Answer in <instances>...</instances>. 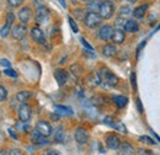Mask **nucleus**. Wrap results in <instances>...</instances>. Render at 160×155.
I'll return each mask as SVG.
<instances>
[{"instance_id": "f257e3e1", "label": "nucleus", "mask_w": 160, "mask_h": 155, "mask_svg": "<svg viewBox=\"0 0 160 155\" xmlns=\"http://www.w3.org/2000/svg\"><path fill=\"white\" fill-rule=\"evenodd\" d=\"M102 16L100 12H94V11H88V14L84 16V25L88 28H96L99 27L102 22Z\"/></svg>"}, {"instance_id": "f03ea898", "label": "nucleus", "mask_w": 160, "mask_h": 155, "mask_svg": "<svg viewBox=\"0 0 160 155\" xmlns=\"http://www.w3.org/2000/svg\"><path fill=\"white\" fill-rule=\"evenodd\" d=\"M100 77H101V82H103L105 85H107V86H110V88H113V86H116L117 84H118V78L117 75H115V73H112L111 70H108V69H102L100 73Z\"/></svg>"}, {"instance_id": "7ed1b4c3", "label": "nucleus", "mask_w": 160, "mask_h": 155, "mask_svg": "<svg viewBox=\"0 0 160 155\" xmlns=\"http://www.w3.org/2000/svg\"><path fill=\"white\" fill-rule=\"evenodd\" d=\"M99 12H100V15L102 16L103 20L111 19L115 14V4L111 0H103L101 2V8Z\"/></svg>"}, {"instance_id": "20e7f679", "label": "nucleus", "mask_w": 160, "mask_h": 155, "mask_svg": "<svg viewBox=\"0 0 160 155\" xmlns=\"http://www.w3.org/2000/svg\"><path fill=\"white\" fill-rule=\"evenodd\" d=\"M49 16H51L49 9L46 8L44 5H42V6H38V8L36 9V12H35V21H36L38 25H43V23H46V22L48 21Z\"/></svg>"}, {"instance_id": "39448f33", "label": "nucleus", "mask_w": 160, "mask_h": 155, "mask_svg": "<svg viewBox=\"0 0 160 155\" xmlns=\"http://www.w3.org/2000/svg\"><path fill=\"white\" fill-rule=\"evenodd\" d=\"M105 143H106L107 148L111 149V150H117V149L121 147V144H122V143H121L120 137L117 136V134H115V133H110V134H107L106 138H105Z\"/></svg>"}, {"instance_id": "423d86ee", "label": "nucleus", "mask_w": 160, "mask_h": 155, "mask_svg": "<svg viewBox=\"0 0 160 155\" xmlns=\"http://www.w3.org/2000/svg\"><path fill=\"white\" fill-rule=\"evenodd\" d=\"M26 35H27V27H26V25L25 23H19V25H16V26H14L12 27V31H11V36H12V38L16 39V41H21V39H23L26 37Z\"/></svg>"}, {"instance_id": "0eeeda50", "label": "nucleus", "mask_w": 160, "mask_h": 155, "mask_svg": "<svg viewBox=\"0 0 160 155\" xmlns=\"http://www.w3.org/2000/svg\"><path fill=\"white\" fill-rule=\"evenodd\" d=\"M32 116V108L28 103H21V106L19 107V118L21 122L26 123L30 121V118Z\"/></svg>"}, {"instance_id": "6e6552de", "label": "nucleus", "mask_w": 160, "mask_h": 155, "mask_svg": "<svg viewBox=\"0 0 160 155\" xmlns=\"http://www.w3.org/2000/svg\"><path fill=\"white\" fill-rule=\"evenodd\" d=\"M113 28L110 26V25H102L100 27V30L98 31V38L101 41H108V39H112L113 36Z\"/></svg>"}, {"instance_id": "1a4fd4ad", "label": "nucleus", "mask_w": 160, "mask_h": 155, "mask_svg": "<svg viewBox=\"0 0 160 155\" xmlns=\"http://www.w3.org/2000/svg\"><path fill=\"white\" fill-rule=\"evenodd\" d=\"M47 138H48V137H44L43 134H41L37 129H35V131L31 132V134H30L31 142H32L33 144H36V145H47V144H49V140H48Z\"/></svg>"}, {"instance_id": "9d476101", "label": "nucleus", "mask_w": 160, "mask_h": 155, "mask_svg": "<svg viewBox=\"0 0 160 155\" xmlns=\"http://www.w3.org/2000/svg\"><path fill=\"white\" fill-rule=\"evenodd\" d=\"M30 36H31V38L33 39L36 43H40V44L46 43L44 32L41 30L40 27H37V26H35V27L31 28V31H30Z\"/></svg>"}, {"instance_id": "9b49d317", "label": "nucleus", "mask_w": 160, "mask_h": 155, "mask_svg": "<svg viewBox=\"0 0 160 155\" xmlns=\"http://www.w3.org/2000/svg\"><path fill=\"white\" fill-rule=\"evenodd\" d=\"M36 129L40 132L41 134H43L44 137H49L52 133H53V129H52L51 124H49L47 121H43V119H41V121L37 122V124H36Z\"/></svg>"}, {"instance_id": "f8f14e48", "label": "nucleus", "mask_w": 160, "mask_h": 155, "mask_svg": "<svg viewBox=\"0 0 160 155\" xmlns=\"http://www.w3.org/2000/svg\"><path fill=\"white\" fill-rule=\"evenodd\" d=\"M74 138H75V142L78 144H85L88 142V139H89V133L84 127H78L75 129Z\"/></svg>"}, {"instance_id": "ddd939ff", "label": "nucleus", "mask_w": 160, "mask_h": 155, "mask_svg": "<svg viewBox=\"0 0 160 155\" xmlns=\"http://www.w3.org/2000/svg\"><path fill=\"white\" fill-rule=\"evenodd\" d=\"M18 18H19V20H20L22 23L27 25L30 22L31 18H32V10L28 6L21 8L20 10H19V12H18Z\"/></svg>"}, {"instance_id": "4468645a", "label": "nucleus", "mask_w": 160, "mask_h": 155, "mask_svg": "<svg viewBox=\"0 0 160 155\" xmlns=\"http://www.w3.org/2000/svg\"><path fill=\"white\" fill-rule=\"evenodd\" d=\"M68 78H69V73L65 69H60L59 68V69H56L54 70V79L58 82L59 86H63V85L67 84Z\"/></svg>"}, {"instance_id": "2eb2a0df", "label": "nucleus", "mask_w": 160, "mask_h": 155, "mask_svg": "<svg viewBox=\"0 0 160 155\" xmlns=\"http://www.w3.org/2000/svg\"><path fill=\"white\" fill-rule=\"evenodd\" d=\"M126 31L122 28H115L113 31V36H112V42L115 44H122L126 39Z\"/></svg>"}, {"instance_id": "dca6fc26", "label": "nucleus", "mask_w": 160, "mask_h": 155, "mask_svg": "<svg viewBox=\"0 0 160 155\" xmlns=\"http://www.w3.org/2000/svg\"><path fill=\"white\" fill-rule=\"evenodd\" d=\"M118 154L121 155H134L136 154V149H134V147L133 145H131L129 143H127V142H124V143H122L121 144V147L118 148Z\"/></svg>"}, {"instance_id": "f3484780", "label": "nucleus", "mask_w": 160, "mask_h": 155, "mask_svg": "<svg viewBox=\"0 0 160 155\" xmlns=\"http://www.w3.org/2000/svg\"><path fill=\"white\" fill-rule=\"evenodd\" d=\"M116 53H117V48H116L115 44L108 43V44H106V46L102 48V56L106 57V58H111V57H113Z\"/></svg>"}, {"instance_id": "a211bd4d", "label": "nucleus", "mask_w": 160, "mask_h": 155, "mask_svg": "<svg viewBox=\"0 0 160 155\" xmlns=\"http://www.w3.org/2000/svg\"><path fill=\"white\" fill-rule=\"evenodd\" d=\"M105 121H106V123L108 124V126H111L112 128H115V129H117L118 132L121 133H127V129H126V127L121 123V122H117V121H112L111 118H105Z\"/></svg>"}, {"instance_id": "6ab92c4d", "label": "nucleus", "mask_w": 160, "mask_h": 155, "mask_svg": "<svg viewBox=\"0 0 160 155\" xmlns=\"http://www.w3.org/2000/svg\"><path fill=\"white\" fill-rule=\"evenodd\" d=\"M139 30V26H138V22L134 19H129L127 20L126 25H124V31L126 32H137Z\"/></svg>"}, {"instance_id": "aec40b11", "label": "nucleus", "mask_w": 160, "mask_h": 155, "mask_svg": "<svg viewBox=\"0 0 160 155\" xmlns=\"http://www.w3.org/2000/svg\"><path fill=\"white\" fill-rule=\"evenodd\" d=\"M147 9H148V4H143L137 6L134 10H133V16L134 19H143L145 12H147Z\"/></svg>"}, {"instance_id": "412c9836", "label": "nucleus", "mask_w": 160, "mask_h": 155, "mask_svg": "<svg viewBox=\"0 0 160 155\" xmlns=\"http://www.w3.org/2000/svg\"><path fill=\"white\" fill-rule=\"evenodd\" d=\"M101 2H102L101 0H89L88 5H86V10L88 11H94V12L100 11Z\"/></svg>"}, {"instance_id": "4be33fe9", "label": "nucleus", "mask_w": 160, "mask_h": 155, "mask_svg": "<svg viewBox=\"0 0 160 155\" xmlns=\"http://www.w3.org/2000/svg\"><path fill=\"white\" fill-rule=\"evenodd\" d=\"M54 110H56L57 113L63 115V116H72V115H73L72 108L65 107V106H62V105H56V106H54Z\"/></svg>"}, {"instance_id": "5701e85b", "label": "nucleus", "mask_w": 160, "mask_h": 155, "mask_svg": "<svg viewBox=\"0 0 160 155\" xmlns=\"http://www.w3.org/2000/svg\"><path fill=\"white\" fill-rule=\"evenodd\" d=\"M88 81L91 86H99L101 84V77L100 74L98 73H91L89 77H88Z\"/></svg>"}, {"instance_id": "b1692460", "label": "nucleus", "mask_w": 160, "mask_h": 155, "mask_svg": "<svg viewBox=\"0 0 160 155\" xmlns=\"http://www.w3.org/2000/svg\"><path fill=\"white\" fill-rule=\"evenodd\" d=\"M112 101L115 102V105L118 107V108H123L126 105H127V102H128V98L124 96H120V95H116V96L112 97Z\"/></svg>"}, {"instance_id": "393cba45", "label": "nucleus", "mask_w": 160, "mask_h": 155, "mask_svg": "<svg viewBox=\"0 0 160 155\" xmlns=\"http://www.w3.org/2000/svg\"><path fill=\"white\" fill-rule=\"evenodd\" d=\"M131 15H133V10H132L128 5H123V6H121L120 10H118V16H120V18L127 19V18L131 16Z\"/></svg>"}, {"instance_id": "a878e982", "label": "nucleus", "mask_w": 160, "mask_h": 155, "mask_svg": "<svg viewBox=\"0 0 160 155\" xmlns=\"http://www.w3.org/2000/svg\"><path fill=\"white\" fill-rule=\"evenodd\" d=\"M32 96V92L31 91H28V90H23V91H20V92H18V95H16V100L21 102V103H25L30 97Z\"/></svg>"}, {"instance_id": "bb28decb", "label": "nucleus", "mask_w": 160, "mask_h": 155, "mask_svg": "<svg viewBox=\"0 0 160 155\" xmlns=\"http://www.w3.org/2000/svg\"><path fill=\"white\" fill-rule=\"evenodd\" d=\"M54 140L58 143H64L65 142V133L63 131V127L59 126L56 128V134H54Z\"/></svg>"}, {"instance_id": "cd10ccee", "label": "nucleus", "mask_w": 160, "mask_h": 155, "mask_svg": "<svg viewBox=\"0 0 160 155\" xmlns=\"http://www.w3.org/2000/svg\"><path fill=\"white\" fill-rule=\"evenodd\" d=\"M11 26H12V23H11V22L5 21V25L1 27V31H0V36H1V38H5V37H6V36L10 33Z\"/></svg>"}, {"instance_id": "c85d7f7f", "label": "nucleus", "mask_w": 160, "mask_h": 155, "mask_svg": "<svg viewBox=\"0 0 160 155\" xmlns=\"http://www.w3.org/2000/svg\"><path fill=\"white\" fill-rule=\"evenodd\" d=\"M70 72H72V74L75 78H79L82 75V68L80 67L79 64H77V63L70 67Z\"/></svg>"}, {"instance_id": "c756f323", "label": "nucleus", "mask_w": 160, "mask_h": 155, "mask_svg": "<svg viewBox=\"0 0 160 155\" xmlns=\"http://www.w3.org/2000/svg\"><path fill=\"white\" fill-rule=\"evenodd\" d=\"M126 22H127V19L120 18V16H118V19H116V21H115V23H116V28H122V30H124V25H126Z\"/></svg>"}, {"instance_id": "7c9ffc66", "label": "nucleus", "mask_w": 160, "mask_h": 155, "mask_svg": "<svg viewBox=\"0 0 160 155\" xmlns=\"http://www.w3.org/2000/svg\"><path fill=\"white\" fill-rule=\"evenodd\" d=\"M139 142H142V143H145V144H152V145H154V144H155V140H153L152 138H149L148 136L139 137Z\"/></svg>"}, {"instance_id": "2f4dec72", "label": "nucleus", "mask_w": 160, "mask_h": 155, "mask_svg": "<svg viewBox=\"0 0 160 155\" xmlns=\"http://www.w3.org/2000/svg\"><path fill=\"white\" fill-rule=\"evenodd\" d=\"M11 8H19L23 4V0H6Z\"/></svg>"}, {"instance_id": "473e14b6", "label": "nucleus", "mask_w": 160, "mask_h": 155, "mask_svg": "<svg viewBox=\"0 0 160 155\" xmlns=\"http://www.w3.org/2000/svg\"><path fill=\"white\" fill-rule=\"evenodd\" d=\"M4 74H5L6 77L18 78V73H16V72H14L11 68H5V69H4Z\"/></svg>"}, {"instance_id": "72a5a7b5", "label": "nucleus", "mask_w": 160, "mask_h": 155, "mask_svg": "<svg viewBox=\"0 0 160 155\" xmlns=\"http://www.w3.org/2000/svg\"><path fill=\"white\" fill-rule=\"evenodd\" d=\"M68 21H69V23H70V27H72V30H73V32H75V33H77V32L79 31V28H78V25H77V22H75L74 20L72 19L70 16L68 18Z\"/></svg>"}, {"instance_id": "f704fd0d", "label": "nucleus", "mask_w": 160, "mask_h": 155, "mask_svg": "<svg viewBox=\"0 0 160 155\" xmlns=\"http://www.w3.org/2000/svg\"><path fill=\"white\" fill-rule=\"evenodd\" d=\"M8 97V91L4 86H0V101H5Z\"/></svg>"}, {"instance_id": "c9c22d12", "label": "nucleus", "mask_w": 160, "mask_h": 155, "mask_svg": "<svg viewBox=\"0 0 160 155\" xmlns=\"http://www.w3.org/2000/svg\"><path fill=\"white\" fill-rule=\"evenodd\" d=\"M80 41H81V43H82V46H84V47H85L86 49H89V51H91V52H92V49H94V48H92V47H91V46H90V44L88 43V41H85V39L82 38V37L80 38Z\"/></svg>"}, {"instance_id": "e433bc0d", "label": "nucleus", "mask_w": 160, "mask_h": 155, "mask_svg": "<svg viewBox=\"0 0 160 155\" xmlns=\"http://www.w3.org/2000/svg\"><path fill=\"white\" fill-rule=\"evenodd\" d=\"M1 67H4V68H10V67H11V63H10L8 59L2 58L1 59Z\"/></svg>"}, {"instance_id": "4c0bfd02", "label": "nucleus", "mask_w": 160, "mask_h": 155, "mask_svg": "<svg viewBox=\"0 0 160 155\" xmlns=\"http://www.w3.org/2000/svg\"><path fill=\"white\" fill-rule=\"evenodd\" d=\"M137 107H138L139 113H142V112H143V108H142V102H140L139 98H137Z\"/></svg>"}, {"instance_id": "58836bf2", "label": "nucleus", "mask_w": 160, "mask_h": 155, "mask_svg": "<svg viewBox=\"0 0 160 155\" xmlns=\"http://www.w3.org/2000/svg\"><path fill=\"white\" fill-rule=\"evenodd\" d=\"M131 80H132V86H133V88H136V74H134V73H132V75H131Z\"/></svg>"}, {"instance_id": "ea45409f", "label": "nucleus", "mask_w": 160, "mask_h": 155, "mask_svg": "<svg viewBox=\"0 0 160 155\" xmlns=\"http://www.w3.org/2000/svg\"><path fill=\"white\" fill-rule=\"evenodd\" d=\"M139 154H152V152H150V150H148V149H143V148H140Z\"/></svg>"}, {"instance_id": "a19ab883", "label": "nucleus", "mask_w": 160, "mask_h": 155, "mask_svg": "<svg viewBox=\"0 0 160 155\" xmlns=\"http://www.w3.org/2000/svg\"><path fill=\"white\" fill-rule=\"evenodd\" d=\"M9 154H21V150H19V149H14V150H11V152H9Z\"/></svg>"}, {"instance_id": "79ce46f5", "label": "nucleus", "mask_w": 160, "mask_h": 155, "mask_svg": "<svg viewBox=\"0 0 160 155\" xmlns=\"http://www.w3.org/2000/svg\"><path fill=\"white\" fill-rule=\"evenodd\" d=\"M58 1H59L60 4H62V6H63V8H64V9H65V8H67V4H65V0H58Z\"/></svg>"}, {"instance_id": "37998d69", "label": "nucleus", "mask_w": 160, "mask_h": 155, "mask_svg": "<svg viewBox=\"0 0 160 155\" xmlns=\"http://www.w3.org/2000/svg\"><path fill=\"white\" fill-rule=\"evenodd\" d=\"M47 154H59V153L58 152H54V150H49Z\"/></svg>"}, {"instance_id": "c03bdc74", "label": "nucleus", "mask_w": 160, "mask_h": 155, "mask_svg": "<svg viewBox=\"0 0 160 155\" xmlns=\"http://www.w3.org/2000/svg\"><path fill=\"white\" fill-rule=\"evenodd\" d=\"M127 1H129V2H137L138 0H127Z\"/></svg>"}, {"instance_id": "a18cd8bd", "label": "nucleus", "mask_w": 160, "mask_h": 155, "mask_svg": "<svg viewBox=\"0 0 160 155\" xmlns=\"http://www.w3.org/2000/svg\"><path fill=\"white\" fill-rule=\"evenodd\" d=\"M80 1H85V2H88V1H89V0H80Z\"/></svg>"}, {"instance_id": "49530a36", "label": "nucleus", "mask_w": 160, "mask_h": 155, "mask_svg": "<svg viewBox=\"0 0 160 155\" xmlns=\"http://www.w3.org/2000/svg\"><path fill=\"white\" fill-rule=\"evenodd\" d=\"M115 1H122V0H115Z\"/></svg>"}, {"instance_id": "de8ad7c7", "label": "nucleus", "mask_w": 160, "mask_h": 155, "mask_svg": "<svg viewBox=\"0 0 160 155\" xmlns=\"http://www.w3.org/2000/svg\"><path fill=\"white\" fill-rule=\"evenodd\" d=\"M158 30H160V26H159V27H158Z\"/></svg>"}]
</instances>
